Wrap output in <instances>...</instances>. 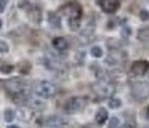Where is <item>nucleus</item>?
<instances>
[{"label":"nucleus","instance_id":"nucleus-21","mask_svg":"<svg viewBox=\"0 0 149 128\" xmlns=\"http://www.w3.org/2000/svg\"><path fill=\"white\" fill-rule=\"evenodd\" d=\"M120 106H122V101H120L119 98H111L109 99V107L111 109H120Z\"/></svg>","mask_w":149,"mask_h":128},{"label":"nucleus","instance_id":"nucleus-33","mask_svg":"<svg viewBox=\"0 0 149 128\" xmlns=\"http://www.w3.org/2000/svg\"><path fill=\"white\" fill-rule=\"evenodd\" d=\"M0 27H2V21H0Z\"/></svg>","mask_w":149,"mask_h":128},{"label":"nucleus","instance_id":"nucleus-5","mask_svg":"<svg viewBox=\"0 0 149 128\" xmlns=\"http://www.w3.org/2000/svg\"><path fill=\"white\" fill-rule=\"evenodd\" d=\"M5 88L8 90L11 96L19 95V93H24V88H26V83L23 82L21 79H10L5 82Z\"/></svg>","mask_w":149,"mask_h":128},{"label":"nucleus","instance_id":"nucleus-32","mask_svg":"<svg viewBox=\"0 0 149 128\" xmlns=\"http://www.w3.org/2000/svg\"><path fill=\"white\" fill-rule=\"evenodd\" d=\"M8 128H19V127H16V125H10Z\"/></svg>","mask_w":149,"mask_h":128},{"label":"nucleus","instance_id":"nucleus-22","mask_svg":"<svg viewBox=\"0 0 149 128\" xmlns=\"http://www.w3.org/2000/svg\"><path fill=\"white\" fill-rule=\"evenodd\" d=\"M3 118H5L7 122H13V118H15V111H13V109H5Z\"/></svg>","mask_w":149,"mask_h":128},{"label":"nucleus","instance_id":"nucleus-3","mask_svg":"<svg viewBox=\"0 0 149 128\" xmlns=\"http://www.w3.org/2000/svg\"><path fill=\"white\" fill-rule=\"evenodd\" d=\"M132 93L138 101H144L149 98V83L148 82H133Z\"/></svg>","mask_w":149,"mask_h":128},{"label":"nucleus","instance_id":"nucleus-29","mask_svg":"<svg viewBox=\"0 0 149 128\" xmlns=\"http://www.w3.org/2000/svg\"><path fill=\"white\" fill-rule=\"evenodd\" d=\"M34 107H37V109H43L45 106H42V102H40V101H34Z\"/></svg>","mask_w":149,"mask_h":128},{"label":"nucleus","instance_id":"nucleus-4","mask_svg":"<svg viewBox=\"0 0 149 128\" xmlns=\"http://www.w3.org/2000/svg\"><path fill=\"white\" fill-rule=\"evenodd\" d=\"M87 104V98H82V96H75V98H71L64 106V111L68 114H75V112L82 111Z\"/></svg>","mask_w":149,"mask_h":128},{"label":"nucleus","instance_id":"nucleus-10","mask_svg":"<svg viewBox=\"0 0 149 128\" xmlns=\"http://www.w3.org/2000/svg\"><path fill=\"white\" fill-rule=\"evenodd\" d=\"M63 125H64V120L58 115H48L43 120V127L45 128H61Z\"/></svg>","mask_w":149,"mask_h":128},{"label":"nucleus","instance_id":"nucleus-8","mask_svg":"<svg viewBox=\"0 0 149 128\" xmlns=\"http://www.w3.org/2000/svg\"><path fill=\"white\" fill-rule=\"evenodd\" d=\"M98 5L101 6V10L104 13H109V15H114L119 10V2L117 0H98Z\"/></svg>","mask_w":149,"mask_h":128},{"label":"nucleus","instance_id":"nucleus-25","mask_svg":"<svg viewBox=\"0 0 149 128\" xmlns=\"http://www.w3.org/2000/svg\"><path fill=\"white\" fill-rule=\"evenodd\" d=\"M139 19H141V21H148L149 19V11L148 10H141V11H139Z\"/></svg>","mask_w":149,"mask_h":128},{"label":"nucleus","instance_id":"nucleus-11","mask_svg":"<svg viewBox=\"0 0 149 128\" xmlns=\"http://www.w3.org/2000/svg\"><path fill=\"white\" fill-rule=\"evenodd\" d=\"M125 59H127V53H125V51H111L109 58H107L109 64H116V66L122 64Z\"/></svg>","mask_w":149,"mask_h":128},{"label":"nucleus","instance_id":"nucleus-15","mask_svg":"<svg viewBox=\"0 0 149 128\" xmlns=\"http://www.w3.org/2000/svg\"><path fill=\"white\" fill-rule=\"evenodd\" d=\"M48 22L53 29L61 27V18H59V15H56V13H48Z\"/></svg>","mask_w":149,"mask_h":128},{"label":"nucleus","instance_id":"nucleus-19","mask_svg":"<svg viewBox=\"0 0 149 128\" xmlns=\"http://www.w3.org/2000/svg\"><path fill=\"white\" fill-rule=\"evenodd\" d=\"M90 53H91V56H93V58H103V54H104V53H103V48L98 47V45H96V47L91 48Z\"/></svg>","mask_w":149,"mask_h":128},{"label":"nucleus","instance_id":"nucleus-13","mask_svg":"<svg viewBox=\"0 0 149 128\" xmlns=\"http://www.w3.org/2000/svg\"><path fill=\"white\" fill-rule=\"evenodd\" d=\"M93 35H95V27L93 26H87V27L80 32V42L82 43H88V42H91Z\"/></svg>","mask_w":149,"mask_h":128},{"label":"nucleus","instance_id":"nucleus-9","mask_svg":"<svg viewBox=\"0 0 149 128\" xmlns=\"http://www.w3.org/2000/svg\"><path fill=\"white\" fill-rule=\"evenodd\" d=\"M45 67L50 70H53L55 74H64L66 72V66L63 63H59V61L56 59H52V58H47L45 59Z\"/></svg>","mask_w":149,"mask_h":128},{"label":"nucleus","instance_id":"nucleus-30","mask_svg":"<svg viewBox=\"0 0 149 128\" xmlns=\"http://www.w3.org/2000/svg\"><path fill=\"white\" fill-rule=\"evenodd\" d=\"M119 128H135V125H132V123H125V125H122V127H119Z\"/></svg>","mask_w":149,"mask_h":128},{"label":"nucleus","instance_id":"nucleus-17","mask_svg":"<svg viewBox=\"0 0 149 128\" xmlns=\"http://www.w3.org/2000/svg\"><path fill=\"white\" fill-rule=\"evenodd\" d=\"M39 8H36V6H32L31 5L29 6V18L32 19V21H36V22H39L40 21V16H39Z\"/></svg>","mask_w":149,"mask_h":128},{"label":"nucleus","instance_id":"nucleus-27","mask_svg":"<svg viewBox=\"0 0 149 128\" xmlns=\"http://www.w3.org/2000/svg\"><path fill=\"white\" fill-rule=\"evenodd\" d=\"M84 53H82V51H79L77 53V58H75V61H77V63H84Z\"/></svg>","mask_w":149,"mask_h":128},{"label":"nucleus","instance_id":"nucleus-12","mask_svg":"<svg viewBox=\"0 0 149 128\" xmlns=\"http://www.w3.org/2000/svg\"><path fill=\"white\" fill-rule=\"evenodd\" d=\"M53 47H55L56 51L63 53V51H66L69 48V42L64 37H56V38H53Z\"/></svg>","mask_w":149,"mask_h":128},{"label":"nucleus","instance_id":"nucleus-18","mask_svg":"<svg viewBox=\"0 0 149 128\" xmlns=\"http://www.w3.org/2000/svg\"><path fill=\"white\" fill-rule=\"evenodd\" d=\"M68 24H69V27H71V31H77V29L80 27V18H69Z\"/></svg>","mask_w":149,"mask_h":128},{"label":"nucleus","instance_id":"nucleus-26","mask_svg":"<svg viewBox=\"0 0 149 128\" xmlns=\"http://www.w3.org/2000/svg\"><path fill=\"white\" fill-rule=\"evenodd\" d=\"M11 70H13V66H10V64H7V66H2V67H0V72H2V74H10Z\"/></svg>","mask_w":149,"mask_h":128},{"label":"nucleus","instance_id":"nucleus-7","mask_svg":"<svg viewBox=\"0 0 149 128\" xmlns=\"http://www.w3.org/2000/svg\"><path fill=\"white\" fill-rule=\"evenodd\" d=\"M61 13L68 15L69 18H80L82 8H80V5H79L77 2H69L68 5H64V6L61 8Z\"/></svg>","mask_w":149,"mask_h":128},{"label":"nucleus","instance_id":"nucleus-1","mask_svg":"<svg viewBox=\"0 0 149 128\" xmlns=\"http://www.w3.org/2000/svg\"><path fill=\"white\" fill-rule=\"evenodd\" d=\"M34 93L43 99H48L56 95V86L50 82H37L34 85Z\"/></svg>","mask_w":149,"mask_h":128},{"label":"nucleus","instance_id":"nucleus-28","mask_svg":"<svg viewBox=\"0 0 149 128\" xmlns=\"http://www.w3.org/2000/svg\"><path fill=\"white\" fill-rule=\"evenodd\" d=\"M5 6H7V0H0V13L5 10Z\"/></svg>","mask_w":149,"mask_h":128},{"label":"nucleus","instance_id":"nucleus-31","mask_svg":"<svg viewBox=\"0 0 149 128\" xmlns=\"http://www.w3.org/2000/svg\"><path fill=\"white\" fill-rule=\"evenodd\" d=\"M146 117H148V120H149V107L146 109Z\"/></svg>","mask_w":149,"mask_h":128},{"label":"nucleus","instance_id":"nucleus-2","mask_svg":"<svg viewBox=\"0 0 149 128\" xmlns=\"http://www.w3.org/2000/svg\"><path fill=\"white\" fill-rule=\"evenodd\" d=\"M93 90L96 93V96L100 98H112V93H114V85L109 82V80H100L98 83L93 85Z\"/></svg>","mask_w":149,"mask_h":128},{"label":"nucleus","instance_id":"nucleus-23","mask_svg":"<svg viewBox=\"0 0 149 128\" xmlns=\"http://www.w3.org/2000/svg\"><path fill=\"white\" fill-rule=\"evenodd\" d=\"M8 51H10V47H8V43H7L5 40H2V38H0V53L5 54V53H8Z\"/></svg>","mask_w":149,"mask_h":128},{"label":"nucleus","instance_id":"nucleus-24","mask_svg":"<svg viewBox=\"0 0 149 128\" xmlns=\"http://www.w3.org/2000/svg\"><path fill=\"white\" fill-rule=\"evenodd\" d=\"M120 34H122V37H123V38H128V37H130V34H132V31H130L128 26H123V27H122V32H120Z\"/></svg>","mask_w":149,"mask_h":128},{"label":"nucleus","instance_id":"nucleus-14","mask_svg":"<svg viewBox=\"0 0 149 128\" xmlns=\"http://www.w3.org/2000/svg\"><path fill=\"white\" fill-rule=\"evenodd\" d=\"M107 117H109V115H107V111L104 107H100L96 111V114H95V122H96V123H104V122L107 120Z\"/></svg>","mask_w":149,"mask_h":128},{"label":"nucleus","instance_id":"nucleus-6","mask_svg":"<svg viewBox=\"0 0 149 128\" xmlns=\"http://www.w3.org/2000/svg\"><path fill=\"white\" fill-rule=\"evenodd\" d=\"M148 70H149V63H148V61H144V59L135 61V63L130 66V72H132L133 75H136V77L144 75Z\"/></svg>","mask_w":149,"mask_h":128},{"label":"nucleus","instance_id":"nucleus-16","mask_svg":"<svg viewBox=\"0 0 149 128\" xmlns=\"http://www.w3.org/2000/svg\"><path fill=\"white\" fill-rule=\"evenodd\" d=\"M136 37L139 42H148L149 40V27H139L136 32Z\"/></svg>","mask_w":149,"mask_h":128},{"label":"nucleus","instance_id":"nucleus-20","mask_svg":"<svg viewBox=\"0 0 149 128\" xmlns=\"http://www.w3.org/2000/svg\"><path fill=\"white\" fill-rule=\"evenodd\" d=\"M119 125H120V120H119V117H111L109 118V122H107V128H119Z\"/></svg>","mask_w":149,"mask_h":128}]
</instances>
